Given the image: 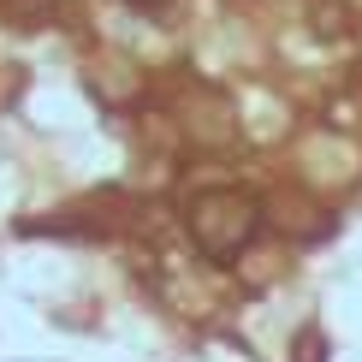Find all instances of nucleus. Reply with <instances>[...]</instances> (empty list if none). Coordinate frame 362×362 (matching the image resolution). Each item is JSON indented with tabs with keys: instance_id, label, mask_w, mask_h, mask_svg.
I'll list each match as a JSON object with an SVG mask.
<instances>
[{
	"instance_id": "obj_2",
	"label": "nucleus",
	"mask_w": 362,
	"mask_h": 362,
	"mask_svg": "<svg viewBox=\"0 0 362 362\" xmlns=\"http://www.w3.org/2000/svg\"><path fill=\"white\" fill-rule=\"evenodd\" d=\"M131 6H137V12H167L173 0H131Z\"/></svg>"
},
{
	"instance_id": "obj_1",
	"label": "nucleus",
	"mask_w": 362,
	"mask_h": 362,
	"mask_svg": "<svg viewBox=\"0 0 362 362\" xmlns=\"http://www.w3.org/2000/svg\"><path fill=\"white\" fill-rule=\"evenodd\" d=\"M185 226H190V244L202 250V255L232 262V255L255 238L262 208H255V196H244V190H202L185 208Z\"/></svg>"
}]
</instances>
